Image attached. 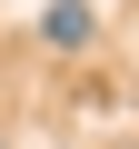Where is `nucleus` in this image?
I'll return each instance as SVG.
<instances>
[{
	"label": "nucleus",
	"instance_id": "f257e3e1",
	"mask_svg": "<svg viewBox=\"0 0 139 149\" xmlns=\"http://www.w3.org/2000/svg\"><path fill=\"white\" fill-rule=\"evenodd\" d=\"M50 50H90V10H80V0L50 10Z\"/></svg>",
	"mask_w": 139,
	"mask_h": 149
}]
</instances>
